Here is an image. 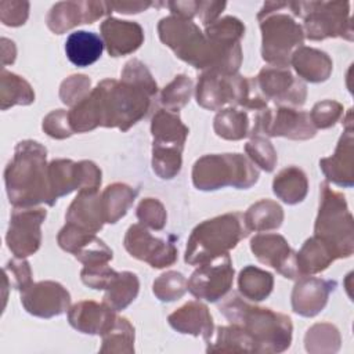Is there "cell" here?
I'll use <instances>...</instances> for the list:
<instances>
[{
  "instance_id": "6da1fadb",
  "label": "cell",
  "mask_w": 354,
  "mask_h": 354,
  "mask_svg": "<svg viewBox=\"0 0 354 354\" xmlns=\"http://www.w3.org/2000/svg\"><path fill=\"white\" fill-rule=\"evenodd\" d=\"M158 33L163 44L196 69L231 75L236 73L241 66V43L212 40L192 19L171 14L159 21Z\"/></svg>"
},
{
  "instance_id": "7a4b0ae2",
  "label": "cell",
  "mask_w": 354,
  "mask_h": 354,
  "mask_svg": "<svg viewBox=\"0 0 354 354\" xmlns=\"http://www.w3.org/2000/svg\"><path fill=\"white\" fill-rule=\"evenodd\" d=\"M153 97L136 83L105 79L80 102L79 112L91 130L102 126L127 131L148 113Z\"/></svg>"
},
{
  "instance_id": "3957f363",
  "label": "cell",
  "mask_w": 354,
  "mask_h": 354,
  "mask_svg": "<svg viewBox=\"0 0 354 354\" xmlns=\"http://www.w3.org/2000/svg\"><path fill=\"white\" fill-rule=\"evenodd\" d=\"M46 158L47 149L37 141L24 140L17 144L4 170L6 191L14 207H32L43 202L53 206Z\"/></svg>"
},
{
  "instance_id": "277c9868",
  "label": "cell",
  "mask_w": 354,
  "mask_h": 354,
  "mask_svg": "<svg viewBox=\"0 0 354 354\" xmlns=\"http://www.w3.org/2000/svg\"><path fill=\"white\" fill-rule=\"evenodd\" d=\"M230 324L242 328L256 343L257 353H282L292 343V319L271 308L252 306L230 293L218 306Z\"/></svg>"
},
{
  "instance_id": "5b68a950",
  "label": "cell",
  "mask_w": 354,
  "mask_h": 354,
  "mask_svg": "<svg viewBox=\"0 0 354 354\" xmlns=\"http://www.w3.org/2000/svg\"><path fill=\"white\" fill-rule=\"evenodd\" d=\"M196 102L210 111H220L230 105L248 112H259L268 106V101L259 91L254 77H245L238 73H218L203 71L195 88Z\"/></svg>"
},
{
  "instance_id": "8992f818",
  "label": "cell",
  "mask_w": 354,
  "mask_h": 354,
  "mask_svg": "<svg viewBox=\"0 0 354 354\" xmlns=\"http://www.w3.org/2000/svg\"><path fill=\"white\" fill-rule=\"evenodd\" d=\"M288 1H266L257 14L261 30V57L272 66L288 68L293 51L303 46L304 32L296 19L281 10Z\"/></svg>"
},
{
  "instance_id": "52a82bcc",
  "label": "cell",
  "mask_w": 354,
  "mask_h": 354,
  "mask_svg": "<svg viewBox=\"0 0 354 354\" xmlns=\"http://www.w3.org/2000/svg\"><path fill=\"white\" fill-rule=\"evenodd\" d=\"M249 231L239 212L225 213L198 224L188 241L184 260L189 266H199L220 254L228 253Z\"/></svg>"
},
{
  "instance_id": "ba28073f",
  "label": "cell",
  "mask_w": 354,
  "mask_h": 354,
  "mask_svg": "<svg viewBox=\"0 0 354 354\" xmlns=\"http://www.w3.org/2000/svg\"><path fill=\"white\" fill-rule=\"evenodd\" d=\"M319 209L314 235L329 246L336 259L350 257L354 252V221L342 192L324 181L319 187Z\"/></svg>"
},
{
  "instance_id": "9c48e42d",
  "label": "cell",
  "mask_w": 354,
  "mask_h": 354,
  "mask_svg": "<svg viewBox=\"0 0 354 354\" xmlns=\"http://www.w3.org/2000/svg\"><path fill=\"white\" fill-rule=\"evenodd\" d=\"M257 166L242 153H213L199 158L192 167V183L201 191L224 187L246 189L259 180Z\"/></svg>"
},
{
  "instance_id": "30bf717a",
  "label": "cell",
  "mask_w": 354,
  "mask_h": 354,
  "mask_svg": "<svg viewBox=\"0 0 354 354\" xmlns=\"http://www.w3.org/2000/svg\"><path fill=\"white\" fill-rule=\"evenodd\" d=\"M288 8L303 19L304 37L310 40L354 39L348 1H288Z\"/></svg>"
},
{
  "instance_id": "8fae6325",
  "label": "cell",
  "mask_w": 354,
  "mask_h": 354,
  "mask_svg": "<svg viewBox=\"0 0 354 354\" xmlns=\"http://www.w3.org/2000/svg\"><path fill=\"white\" fill-rule=\"evenodd\" d=\"M252 129L250 137H286L290 140H310L317 134L306 111L292 106H267L259 112H250Z\"/></svg>"
},
{
  "instance_id": "7c38bea8",
  "label": "cell",
  "mask_w": 354,
  "mask_h": 354,
  "mask_svg": "<svg viewBox=\"0 0 354 354\" xmlns=\"http://www.w3.org/2000/svg\"><path fill=\"white\" fill-rule=\"evenodd\" d=\"M101 170L91 160L73 162L71 159H54L48 163V187L53 206L59 196L75 189L98 191Z\"/></svg>"
},
{
  "instance_id": "4fadbf2b",
  "label": "cell",
  "mask_w": 354,
  "mask_h": 354,
  "mask_svg": "<svg viewBox=\"0 0 354 354\" xmlns=\"http://www.w3.org/2000/svg\"><path fill=\"white\" fill-rule=\"evenodd\" d=\"M232 281V260L228 253H224L199 264L187 281V290L199 300L214 303L230 293Z\"/></svg>"
},
{
  "instance_id": "5bb4252c",
  "label": "cell",
  "mask_w": 354,
  "mask_h": 354,
  "mask_svg": "<svg viewBox=\"0 0 354 354\" xmlns=\"http://www.w3.org/2000/svg\"><path fill=\"white\" fill-rule=\"evenodd\" d=\"M259 91L270 102L281 106L297 108L306 102L307 87L289 68L264 66L254 77Z\"/></svg>"
},
{
  "instance_id": "9a60e30c",
  "label": "cell",
  "mask_w": 354,
  "mask_h": 354,
  "mask_svg": "<svg viewBox=\"0 0 354 354\" xmlns=\"http://www.w3.org/2000/svg\"><path fill=\"white\" fill-rule=\"evenodd\" d=\"M47 212L43 207H14L6 235L8 249L15 257H28L36 253L41 243L40 225Z\"/></svg>"
},
{
  "instance_id": "2e32d148",
  "label": "cell",
  "mask_w": 354,
  "mask_h": 354,
  "mask_svg": "<svg viewBox=\"0 0 354 354\" xmlns=\"http://www.w3.org/2000/svg\"><path fill=\"white\" fill-rule=\"evenodd\" d=\"M123 243L131 257L145 261L153 268L169 267L177 260V248L171 242L153 236L140 223L129 227Z\"/></svg>"
},
{
  "instance_id": "e0dca14e",
  "label": "cell",
  "mask_w": 354,
  "mask_h": 354,
  "mask_svg": "<svg viewBox=\"0 0 354 354\" xmlns=\"http://www.w3.org/2000/svg\"><path fill=\"white\" fill-rule=\"evenodd\" d=\"M21 303L29 314L40 318H51L69 310L71 295L55 281L32 282L21 290Z\"/></svg>"
},
{
  "instance_id": "ac0fdd59",
  "label": "cell",
  "mask_w": 354,
  "mask_h": 354,
  "mask_svg": "<svg viewBox=\"0 0 354 354\" xmlns=\"http://www.w3.org/2000/svg\"><path fill=\"white\" fill-rule=\"evenodd\" d=\"M344 131L340 136L335 153L329 158L319 160V167L326 180L337 187L351 188L354 184V129H353V112L347 111V116H343Z\"/></svg>"
},
{
  "instance_id": "d6986e66",
  "label": "cell",
  "mask_w": 354,
  "mask_h": 354,
  "mask_svg": "<svg viewBox=\"0 0 354 354\" xmlns=\"http://www.w3.org/2000/svg\"><path fill=\"white\" fill-rule=\"evenodd\" d=\"M109 12L106 1H59L50 8L46 24L51 32L62 35L77 25L93 24Z\"/></svg>"
},
{
  "instance_id": "ffe728a7",
  "label": "cell",
  "mask_w": 354,
  "mask_h": 354,
  "mask_svg": "<svg viewBox=\"0 0 354 354\" xmlns=\"http://www.w3.org/2000/svg\"><path fill=\"white\" fill-rule=\"evenodd\" d=\"M250 250L256 259L289 279L300 277L296 264V252L279 234H256L250 239Z\"/></svg>"
},
{
  "instance_id": "44dd1931",
  "label": "cell",
  "mask_w": 354,
  "mask_h": 354,
  "mask_svg": "<svg viewBox=\"0 0 354 354\" xmlns=\"http://www.w3.org/2000/svg\"><path fill=\"white\" fill-rule=\"evenodd\" d=\"M335 288L336 282L330 279L313 275L299 277L290 296L293 311L303 317H315L324 310Z\"/></svg>"
},
{
  "instance_id": "7402d4cb",
  "label": "cell",
  "mask_w": 354,
  "mask_h": 354,
  "mask_svg": "<svg viewBox=\"0 0 354 354\" xmlns=\"http://www.w3.org/2000/svg\"><path fill=\"white\" fill-rule=\"evenodd\" d=\"M104 47L111 57L134 53L144 41V30L134 21H123L108 15L100 25Z\"/></svg>"
},
{
  "instance_id": "603a6c76",
  "label": "cell",
  "mask_w": 354,
  "mask_h": 354,
  "mask_svg": "<svg viewBox=\"0 0 354 354\" xmlns=\"http://www.w3.org/2000/svg\"><path fill=\"white\" fill-rule=\"evenodd\" d=\"M116 311L104 303L83 300L68 310V321L76 330L87 335H104L115 324Z\"/></svg>"
},
{
  "instance_id": "cb8c5ba5",
  "label": "cell",
  "mask_w": 354,
  "mask_h": 354,
  "mask_svg": "<svg viewBox=\"0 0 354 354\" xmlns=\"http://www.w3.org/2000/svg\"><path fill=\"white\" fill-rule=\"evenodd\" d=\"M167 321L177 332L202 336L205 342H209L214 332L213 318L207 306L195 300L185 303L171 313L167 317Z\"/></svg>"
},
{
  "instance_id": "d4e9b609",
  "label": "cell",
  "mask_w": 354,
  "mask_h": 354,
  "mask_svg": "<svg viewBox=\"0 0 354 354\" xmlns=\"http://www.w3.org/2000/svg\"><path fill=\"white\" fill-rule=\"evenodd\" d=\"M65 220L66 223L83 228L88 232H98L105 224L101 206V195L98 191L80 189L69 205Z\"/></svg>"
},
{
  "instance_id": "484cf974",
  "label": "cell",
  "mask_w": 354,
  "mask_h": 354,
  "mask_svg": "<svg viewBox=\"0 0 354 354\" xmlns=\"http://www.w3.org/2000/svg\"><path fill=\"white\" fill-rule=\"evenodd\" d=\"M290 65L299 77L310 83L325 82L333 69V62L325 51L307 46H300L293 51Z\"/></svg>"
},
{
  "instance_id": "4316f807",
  "label": "cell",
  "mask_w": 354,
  "mask_h": 354,
  "mask_svg": "<svg viewBox=\"0 0 354 354\" xmlns=\"http://www.w3.org/2000/svg\"><path fill=\"white\" fill-rule=\"evenodd\" d=\"M152 147L184 149L188 136V127L181 122L177 112L159 109L151 122Z\"/></svg>"
},
{
  "instance_id": "83f0119b",
  "label": "cell",
  "mask_w": 354,
  "mask_h": 354,
  "mask_svg": "<svg viewBox=\"0 0 354 354\" xmlns=\"http://www.w3.org/2000/svg\"><path fill=\"white\" fill-rule=\"evenodd\" d=\"M102 51L104 41L94 32L76 30L72 32L65 41V53L68 59L79 68L94 64L97 59H100Z\"/></svg>"
},
{
  "instance_id": "f1b7e54d",
  "label": "cell",
  "mask_w": 354,
  "mask_h": 354,
  "mask_svg": "<svg viewBox=\"0 0 354 354\" xmlns=\"http://www.w3.org/2000/svg\"><path fill=\"white\" fill-rule=\"evenodd\" d=\"M335 260L336 256L329 249V246L315 235L308 238L303 243L299 253H296V264L300 277L322 272Z\"/></svg>"
},
{
  "instance_id": "f546056e",
  "label": "cell",
  "mask_w": 354,
  "mask_h": 354,
  "mask_svg": "<svg viewBox=\"0 0 354 354\" xmlns=\"http://www.w3.org/2000/svg\"><path fill=\"white\" fill-rule=\"evenodd\" d=\"M272 191L282 202L288 205H296L301 202L307 195V176L297 166H288L274 177Z\"/></svg>"
},
{
  "instance_id": "4dcf8cb0",
  "label": "cell",
  "mask_w": 354,
  "mask_h": 354,
  "mask_svg": "<svg viewBox=\"0 0 354 354\" xmlns=\"http://www.w3.org/2000/svg\"><path fill=\"white\" fill-rule=\"evenodd\" d=\"M213 129L216 134L224 140H242L250 136L252 115L250 112L235 106L221 109L214 116Z\"/></svg>"
},
{
  "instance_id": "1f68e13d",
  "label": "cell",
  "mask_w": 354,
  "mask_h": 354,
  "mask_svg": "<svg viewBox=\"0 0 354 354\" xmlns=\"http://www.w3.org/2000/svg\"><path fill=\"white\" fill-rule=\"evenodd\" d=\"M137 195L138 189L127 184L113 183L108 185L101 194V206L105 223L113 224L119 221L127 213Z\"/></svg>"
},
{
  "instance_id": "d6a6232c",
  "label": "cell",
  "mask_w": 354,
  "mask_h": 354,
  "mask_svg": "<svg viewBox=\"0 0 354 354\" xmlns=\"http://www.w3.org/2000/svg\"><path fill=\"white\" fill-rule=\"evenodd\" d=\"M243 221L249 232L277 230L282 225L283 210L275 201L260 199L245 212Z\"/></svg>"
},
{
  "instance_id": "836d02e7",
  "label": "cell",
  "mask_w": 354,
  "mask_h": 354,
  "mask_svg": "<svg viewBox=\"0 0 354 354\" xmlns=\"http://www.w3.org/2000/svg\"><path fill=\"white\" fill-rule=\"evenodd\" d=\"M207 353H257L256 343L253 339L239 326L230 324V326H218L216 329V333L213 332V336L209 342H206Z\"/></svg>"
},
{
  "instance_id": "e575fe53",
  "label": "cell",
  "mask_w": 354,
  "mask_h": 354,
  "mask_svg": "<svg viewBox=\"0 0 354 354\" xmlns=\"http://www.w3.org/2000/svg\"><path fill=\"white\" fill-rule=\"evenodd\" d=\"M138 290L140 281L134 272H116V275L112 278L105 289L102 303L115 311L124 310L131 301H134Z\"/></svg>"
},
{
  "instance_id": "d590c367",
  "label": "cell",
  "mask_w": 354,
  "mask_h": 354,
  "mask_svg": "<svg viewBox=\"0 0 354 354\" xmlns=\"http://www.w3.org/2000/svg\"><path fill=\"white\" fill-rule=\"evenodd\" d=\"M274 288L271 272L254 266H246L238 277L239 295L250 301H261L268 297Z\"/></svg>"
},
{
  "instance_id": "8d00e7d4",
  "label": "cell",
  "mask_w": 354,
  "mask_h": 354,
  "mask_svg": "<svg viewBox=\"0 0 354 354\" xmlns=\"http://www.w3.org/2000/svg\"><path fill=\"white\" fill-rule=\"evenodd\" d=\"M35 101V93L30 84L21 76L1 69L0 76V106L1 111L14 105H29Z\"/></svg>"
},
{
  "instance_id": "74e56055",
  "label": "cell",
  "mask_w": 354,
  "mask_h": 354,
  "mask_svg": "<svg viewBox=\"0 0 354 354\" xmlns=\"http://www.w3.org/2000/svg\"><path fill=\"white\" fill-rule=\"evenodd\" d=\"M101 353H134V326L124 317H118L113 326L102 335Z\"/></svg>"
},
{
  "instance_id": "f35d334b",
  "label": "cell",
  "mask_w": 354,
  "mask_h": 354,
  "mask_svg": "<svg viewBox=\"0 0 354 354\" xmlns=\"http://www.w3.org/2000/svg\"><path fill=\"white\" fill-rule=\"evenodd\" d=\"M304 344L308 353H336L340 347V335L332 324H315L307 330Z\"/></svg>"
},
{
  "instance_id": "ab89813d",
  "label": "cell",
  "mask_w": 354,
  "mask_h": 354,
  "mask_svg": "<svg viewBox=\"0 0 354 354\" xmlns=\"http://www.w3.org/2000/svg\"><path fill=\"white\" fill-rule=\"evenodd\" d=\"M194 82L187 75H177L160 93V102L167 111L177 112L189 102Z\"/></svg>"
},
{
  "instance_id": "60d3db41",
  "label": "cell",
  "mask_w": 354,
  "mask_h": 354,
  "mask_svg": "<svg viewBox=\"0 0 354 354\" xmlns=\"http://www.w3.org/2000/svg\"><path fill=\"white\" fill-rule=\"evenodd\" d=\"M245 152L248 158L260 169L270 173L275 169L278 155L271 141L263 136H253L245 144Z\"/></svg>"
},
{
  "instance_id": "b9f144b4",
  "label": "cell",
  "mask_w": 354,
  "mask_h": 354,
  "mask_svg": "<svg viewBox=\"0 0 354 354\" xmlns=\"http://www.w3.org/2000/svg\"><path fill=\"white\" fill-rule=\"evenodd\" d=\"M183 151L177 148L152 147V169L155 174L163 180L174 178L183 165Z\"/></svg>"
},
{
  "instance_id": "7bdbcfd3",
  "label": "cell",
  "mask_w": 354,
  "mask_h": 354,
  "mask_svg": "<svg viewBox=\"0 0 354 354\" xmlns=\"http://www.w3.org/2000/svg\"><path fill=\"white\" fill-rule=\"evenodd\" d=\"M152 292L160 301L178 300L187 292V279L178 271H166L153 281Z\"/></svg>"
},
{
  "instance_id": "ee69618b",
  "label": "cell",
  "mask_w": 354,
  "mask_h": 354,
  "mask_svg": "<svg viewBox=\"0 0 354 354\" xmlns=\"http://www.w3.org/2000/svg\"><path fill=\"white\" fill-rule=\"evenodd\" d=\"M205 35L217 41L241 43V39L245 35V25L241 19L227 15L205 26Z\"/></svg>"
},
{
  "instance_id": "f6af8a7d",
  "label": "cell",
  "mask_w": 354,
  "mask_h": 354,
  "mask_svg": "<svg viewBox=\"0 0 354 354\" xmlns=\"http://www.w3.org/2000/svg\"><path fill=\"white\" fill-rule=\"evenodd\" d=\"M137 218L140 224L160 231L166 225L167 213L160 201L156 198H145L137 206Z\"/></svg>"
},
{
  "instance_id": "bcb514c9",
  "label": "cell",
  "mask_w": 354,
  "mask_h": 354,
  "mask_svg": "<svg viewBox=\"0 0 354 354\" xmlns=\"http://www.w3.org/2000/svg\"><path fill=\"white\" fill-rule=\"evenodd\" d=\"M90 86H91V80L88 76L72 75L61 83L59 98L65 105L75 106L91 93Z\"/></svg>"
},
{
  "instance_id": "7dc6e473",
  "label": "cell",
  "mask_w": 354,
  "mask_h": 354,
  "mask_svg": "<svg viewBox=\"0 0 354 354\" xmlns=\"http://www.w3.org/2000/svg\"><path fill=\"white\" fill-rule=\"evenodd\" d=\"M343 112H344L343 105L340 102L333 100H324L317 102L313 106L311 112H308V115H310L311 123L318 130V129H329L335 126V123L344 116Z\"/></svg>"
},
{
  "instance_id": "c3c4849f",
  "label": "cell",
  "mask_w": 354,
  "mask_h": 354,
  "mask_svg": "<svg viewBox=\"0 0 354 354\" xmlns=\"http://www.w3.org/2000/svg\"><path fill=\"white\" fill-rule=\"evenodd\" d=\"M73 256L79 261H82L84 267L108 264V261H111L113 257L112 250L105 245L104 241H101L95 235L87 243H84Z\"/></svg>"
},
{
  "instance_id": "681fc988",
  "label": "cell",
  "mask_w": 354,
  "mask_h": 354,
  "mask_svg": "<svg viewBox=\"0 0 354 354\" xmlns=\"http://www.w3.org/2000/svg\"><path fill=\"white\" fill-rule=\"evenodd\" d=\"M4 282L12 289L22 290L32 283V270L24 257H14L4 266Z\"/></svg>"
},
{
  "instance_id": "f907efd6",
  "label": "cell",
  "mask_w": 354,
  "mask_h": 354,
  "mask_svg": "<svg viewBox=\"0 0 354 354\" xmlns=\"http://www.w3.org/2000/svg\"><path fill=\"white\" fill-rule=\"evenodd\" d=\"M120 79L136 83L138 86H142L147 90H149L151 93H153L155 95L158 93V84H156L155 79L152 77L148 68L137 58H133L124 64V68L120 73Z\"/></svg>"
},
{
  "instance_id": "816d5d0a",
  "label": "cell",
  "mask_w": 354,
  "mask_h": 354,
  "mask_svg": "<svg viewBox=\"0 0 354 354\" xmlns=\"http://www.w3.org/2000/svg\"><path fill=\"white\" fill-rule=\"evenodd\" d=\"M44 133L53 138L64 140L73 134L69 119H68V111L65 109H55L51 111L44 119L41 124Z\"/></svg>"
},
{
  "instance_id": "f5cc1de1",
  "label": "cell",
  "mask_w": 354,
  "mask_h": 354,
  "mask_svg": "<svg viewBox=\"0 0 354 354\" xmlns=\"http://www.w3.org/2000/svg\"><path fill=\"white\" fill-rule=\"evenodd\" d=\"M29 17L28 1L3 0L0 1V21L6 26H21Z\"/></svg>"
},
{
  "instance_id": "db71d44e",
  "label": "cell",
  "mask_w": 354,
  "mask_h": 354,
  "mask_svg": "<svg viewBox=\"0 0 354 354\" xmlns=\"http://www.w3.org/2000/svg\"><path fill=\"white\" fill-rule=\"evenodd\" d=\"M115 275L116 271L112 270L108 264L83 267V270L80 271V278L83 283L95 290H105Z\"/></svg>"
},
{
  "instance_id": "11a10c76",
  "label": "cell",
  "mask_w": 354,
  "mask_h": 354,
  "mask_svg": "<svg viewBox=\"0 0 354 354\" xmlns=\"http://www.w3.org/2000/svg\"><path fill=\"white\" fill-rule=\"evenodd\" d=\"M227 7L225 1H203L198 0V8H196V17L202 25L207 26L216 19H218V15L221 11Z\"/></svg>"
},
{
  "instance_id": "9f6ffc18",
  "label": "cell",
  "mask_w": 354,
  "mask_h": 354,
  "mask_svg": "<svg viewBox=\"0 0 354 354\" xmlns=\"http://www.w3.org/2000/svg\"><path fill=\"white\" fill-rule=\"evenodd\" d=\"M109 11L113 10L120 14H138L153 6L152 1H106Z\"/></svg>"
},
{
  "instance_id": "6f0895ef",
  "label": "cell",
  "mask_w": 354,
  "mask_h": 354,
  "mask_svg": "<svg viewBox=\"0 0 354 354\" xmlns=\"http://www.w3.org/2000/svg\"><path fill=\"white\" fill-rule=\"evenodd\" d=\"M15 55H17V48L12 40L7 39V37H1V61H3V66H6L7 64H12L15 61Z\"/></svg>"
}]
</instances>
